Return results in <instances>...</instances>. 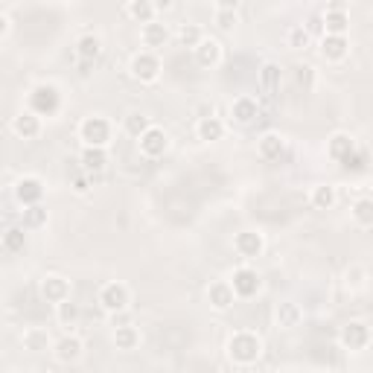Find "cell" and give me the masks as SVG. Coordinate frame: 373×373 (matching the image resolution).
<instances>
[{"label": "cell", "instance_id": "484cf974", "mask_svg": "<svg viewBox=\"0 0 373 373\" xmlns=\"http://www.w3.org/2000/svg\"><path fill=\"white\" fill-rule=\"evenodd\" d=\"M126 12L134 18V21H140V24H152L155 21V12H158V6L155 3H149V0H134V3H129L126 6Z\"/></svg>", "mask_w": 373, "mask_h": 373}, {"label": "cell", "instance_id": "f1b7e54d", "mask_svg": "<svg viewBox=\"0 0 373 373\" xmlns=\"http://www.w3.org/2000/svg\"><path fill=\"white\" fill-rule=\"evenodd\" d=\"M353 219L362 228H370L373 225V199H358L353 204Z\"/></svg>", "mask_w": 373, "mask_h": 373}, {"label": "cell", "instance_id": "30bf717a", "mask_svg": "<svg viewBox=\"0 0 373 373\" xmlns=\"http://www.w3.org/2000/svg\"><path fill=\"white\" fill-rule=\"evenodd\" d=\"M41 295H44L50 303H64L71 300V283H67L64 278H56V274H50V278H44V283H41Z\"/></svg>", "mask_w": 373, "mask_h": 373}, {"label": "cell", "instance_id": "d590c367", "mask_svg": "<svg viewBox=\"0 0 373 373\" xmlns=\"http://www.w3.org/2000/svg\"><path fill=\"white\" fill-rule=\"evenodd\" d=\"M24 245H26L24 228H12V230H6V237H3V248H6L9 254H18V251H24Z\"/></svg>", "mask_w": 373, "mask_h": 373}, {"label": "cell", "instance_id": "8fae6325", "mask_svg": "<svg viewBox=\"0 0 373 373\" xmlns=\"http://www.w3.org/2000/svg\"><path fill=\"white\" fill-rule=\"evenodd\" d=\"M367 341H370V329H367L365 324L353 321V324H347V327L341 329V344H344L347 350H362Z\"/></svg>", "mask_w": 373, "mask_h": 373}, {"label": "cell", "instance_id": "8992f818", "mask_svg": "<svg viewBox=\"0 0 373 373\" xmlns=\"http://www.w3.org/2000/svg\"><path fill=\"white\" fill-rule=\"evenodd\" d=\"M137 146H140V155H146V158H161L163 152L170 149V137H167V131L163 129H155L152 126L140 140H137Z\"/></svg>", "mask_w": 373, "mask_h": 373}, {"label": "cell", "instance_id": "7a4b0ae2", "mask_svg": "<svg viewBox=\"0 0 373 373\" xmlns=\"http://www.w3.org/2000/svg\"><path fill=\"white\" fill-rule=\"evenodd\" d=\"M79 134H82V140H85V146L105 149L108 140H111V122H108L105 117H88L79 126Z\"/></svg>", "mask_w": 373, "mask_h": 373}, {"label": "cell", "instance_id": "d4e9b609", "mask_svg": "<svg viewBox=\"0 0 373 373\" xmlns=\"http://www.w3.org/2000/svg\"><path fill=\"white\" fill-rule=\"evenodd\" d=\"M283 152H286L283 137H278V134H266V137H262V143H260V155L266 158V161H280Z\"/></svg>", "mask_w": 373, "mask_h": 373}, {"label": "cell", "instance_id": "603a6c76", "mask_svg": "<svg viewBox=\"0 0 373 373\" xmlns=\"http://www.w3.org/2000/svg\"><path fill=\"white\" fill-rule=\"evenodd\" d=\"M56 356H59V362H76V358L82 356V341L76 336H67L56 344Z\"/></svg>", "mask_w": 373, "mask_h": 373}, {"label": "cell", "instance_id": "836d02e7", "mask_svg": "<svg viewBox=\"0 0 373 373\" xmlns=\"http://www.w3.org/2000/svg\"><path fill=\"white\" fill-rule=\"evenodd\" d=\"M149 129H152L149 117H143V114H129V117H126V131H129L131 137H137V140H140V137H143Z\"/></svg>", "mask_w": 373, "mask_h": 373}, {"label": "cell", "instance_id": "1f68e13d", "mask_svg": "<svg viewBox=\"0 0 373 373\" xmlns=\"http://www.w3.org/2000/svg\"><path fill=\"white\" fill-rule=\"evenodd\" d=\"M178 38H181V44H184V47H192V50H196L201 41H204V33H201V26H196V24H184L181 30H178Z\"/></svg>", "mask_w": 373, "mask_h": 373}, {"label": "cell", "instance_id": "5b68a950", "mask_svg": "<svg viewBox=\"0 0 373 373\" xmlns=\"http://www.w3.org/2000/svg\"><path fill=\"white\" fill-rule=\"evenodd\" d=\"M350 26V18H347V6L336 0V3H329L327 12H324V30L327 35H344Z\"/></svg>", "mask_w": 373, "mask_h": 373}, {"label": "cell", "instance_id": "ba28073f", "mask_svg": "<svg viewBox=\"0 0 373 373\" xmlns=\"http://www.w3.org/2000/svg\"><path fill=\"white\" fill-rule=\"evenodd\" d=\"M230 286H233V292H237V298H254L260 292V274L254 269H237Z\"/></svg>", "mask_w": 373, "mask_h": 373}, {"label": "cell", "instance_id": "ffe728a7", "mask_svg": "<svg viewBox=\"0 0 373 373\" xmlns=\"http://www.w3.org/2000/svg\"><path fill=\"white\" fill-rule=\"evenodd\" d=\"M356 143H353V137H347V134H336L333 140H329V155H333L338 163H344L350 155H356Z\"/></svg>", "mask_w": 373, "mask_h": 373}, {"label": "cell", "instance_id": "52a82bcc", "mask_svg": "<svg viewBox=\"0 0 373 373\" xmlns=\"http://www.w3.org/2000/svg\"><path fill=\"white\" fill-rule=\"evenodd\" d=\"M161 73V62L155 53H137L131 59V76L140 79V82H155Z\"/></svg>", "mask_w": 373, "mask_h": 373}, {"label": "cell", "instance_id": "60d3db41", "mask_svg": "<svg viewBox=\"0 0 373 373\" xmlns=\"http://www.w3.org/2000/svg\"><path fill=\"white\" fill-rule=\"evenodd\" d=\"M307 33L315 35V33H324V18H312L309 26H307Z\"/></svg>", "mask_w": 373, "mask_h": 373}, {"label": "cell", "instance_id": "7402d4cb", "mask_svg": "<svg viewBox=\"0 0 373 373\" xmlns=\"http://www.w3.org/2000/svg\"><path fill=\"white\" fill-rule=\"evenodd\" d=\"M167 38H170L167 24L152 21V24L143 26V44H146V47H163V44H167Z\"/></svg>", "mask_w": 373, "mask_h": 373}, {"label": "cell", "instance_id": "83f0119b", "mask_svg": "<svg viewBox=\"0 0 373 373\" xmlns=\"http://www.w3.org/2000/svg\"><path fill=\"white\" fill-rule=\"evenodd\" d=\"M24 347L33 350V353H41L50 347V336L44 329H30V333H24Z\"/></svg>", "mask_w": 373, "mask_h": 373}, {"label": "cell", "instance_id": "4316f807", "mask_svg": "<svg viewBox=\"0 0 373 373\" xmlns=\"http://www.w3.org/2000/svg\"><path fill=\"white\" fill-rule=\"evenodd\" d=\"M114 341H117L120 350H134L137 344H140V333H137L134 327H117Z\"/></svg>", "mask_w": 373, "mask_h": 373}, {"label": "cell", "instance_id": "f35d334b", "mask_svg": "<svg viewBox=\"0 0 373 373\" xmlns=\"http://www.w3.org/2000/svg\"><path fill=\"white\" fill-rule=\"evenodd\" d=\"M298 82H300V85H307V88H312V67H300Z\"/></svg>", "mask_w": 373, "mask_h": 373}, {"label": "cell", "instance_id": "d6986e66", "mask_svg": "<svg viewBox=\"0 0 373 373\" xmlns=\"http://www.w3.org/2000/svg\"><path fill=\"white\" fill-rule=\"evenodd\" d=\"M12 129H15L18 137H24V140H30V137H35L41 131V122H38V114L33 111H24L15 117V122H12Z\"/></svg>", "mask_w": 373, "mask_h": 373}, {"label": "cell", "instance_id": "f546056e", "mask_svg": "<svg viewBox=\"0 0 373 373\" xmlns=\"http://www.w3.org/2000/svg\"><path fill=\"white\" fill-rule=\"evenodd\" d=\"M47 222V210L41 204H35V207H26L24 210V222H21V228H26V230H35V228H41Z\"/></svg>", "mask_w": 373, "mask_h": 373}, {"label": "cell", "instance_id": "3957f363", "mask_svg": "<svg viewBox=\"0 0 373 373\" xmlns=\"http://www.w3.org/2000/svg\"><path fill=\"white\" fill-rule=\"evenodd\" d=\"M59 91L53 88V85H38L33 93H30V108H33V114L38 117H50V114H56L59 111Z\"/></svg>", "mask_w": 373, "mask_h": 373}, {"label": "cell", "instance_id": "ac0fdd59", "mask_svg": "<svg viewBox=\"0 0 373 373\" xmlns=\"http://www.w3.org/2000/svg\"><path fill=\"white\" fill-rule=\"evenodd\" d=\"M219 56H222V47H219V41H213V38H204L201 44L196 47V62H199L201 67L219 64Z\"/></svg>", "mask_w": 373, "mask_h": 373}, {"label": "cell", "instance_id": "e575fe53", "mask_svg": "<svg viewBox=\"0 0 373 373\" xmlns=\"http://www.w3.org/2000/svg\"><path fill=\"white\" fill-rule=\"evenodd\" d=\"M216 24L222 26V30H230V26L237 24V3H219L216 6Z\"/></svg>", "mask_w": 373, "mask_h": 373}, {"label": "cell", "instance_id": "277c9868", "mask_svg": "<svg viewBox=\"0 0 373 373\" xmlns=\"http://www.w3.org/2000/svg\"><path fill=\"white\" fill-rule=\"evenodd\" d=\"M100 307L105 312H122L129 307V292L122 283H105L100 289Z\"/></svg>", "mask_w": 373, "mask_h": 373}, {"label": "cell", "instance_id": "5bb4252c", "mask_svg": "<svg viewBox=\"0 0 373 373\" xmlns=\"http://www.w3.org/2000/svg\"><path fill=\"white\" fill-rule=\"evenodd\" d=\"M102 53V41L96 35H82L79 44H76V56H79V64H93L100 59Z\"/></svg>", "mask_w": 373, "mask_h": 373}, {"label": "cell", "instance_id": "4fadbf2b", "mask_svg": "<svg viewBox=\"0 0 373 373\" xmlns=\"http://www.w3.org/2000/svg\"><path fill=\"white\" fill-rule=\"evenodd\" d=\"M257 114H260V108H257V100H251V96H239V100L230 105V117L237 120L239 126H251Z\"/></svg>", "mask_w": 373, "mask_h": 373}, {"label": "cell", "instance_id": "4dcf8cb0", "mask_svg": "<svg viewBox=\"0 0 373 373\" xmlns=\"http://www.w3.org/2000/svg\"><path fill=\"white\" fill-rule=\"evenodd\" d=\"M278 321H280V327H298V321H300L298 303H292V300L280 303V307H278Z\"/></svg>", "mask_w": 373, "mask_h": 373}, {"label": "cell", "instance_id": "2e32d148", "mask_svg": "<svg viewBox=\"0 0 373 373\" xmlns=\"http://www.w3.org/2000/svg\"><path fill=\"white\" fill-rule=\"evenodd\" d=\"M280 79H283V73H280L278 64H274V62L262 64V71H260V88H262V93H269V96L278 93L280 91Z\"/></svg>", "mask_w": 373, "mask_h": 373}, {"label": "cell", "instance_id": "44dd1931", "mask_svg": "<svg viewBox=\"0 0 373 373\" xmlns=\"http://www.w3.org/2000/svg\"><path fill=\"white\" fill-rule=\"evenodd\" d=\"M105 163H108L105 149L85 146V152H82V167H85V172H88V175H93V172H102V170H105Z\"/></svg>", "mask_w": 373, "mask_h": 373}, {"label": "cell", "instance_id": "cb8c5ba5", "mask_svg": "<svg viewBox=\"0 0 373 373\" xmlns=\"http://www.w3.org/2000/svg\"><path fill=\"white\" fill-rule=\"evenodd\" d=\"M222 134H225L222 120H216V117H201V122H199V137H201V140L213 143V140H222Z\"/></svg>", "mask_w": 373, "mask_h": 373}, {"label": "cell", "instance_id": "b9f144b4", "mask_svg": "<svg viewBox=\"0 0 373 373\" xmlns=\"http://www.w3.org/2000/svg\"><path fill=\"white\" fill-rule=\"evenodd\" d=\"M18 373H33V370H18Z\"/></svg>", "mask_w": 373, "mask_h": 373}, {"label": "cell", "instance_id": "9a60e30c", "mask_svg": "<svg viewBox=\"0 0 373 373\" xmlns=\"http://www.w3.org/2000/svg\"><path fill=\"white\" fill-rule=\"evenodd\" d=\"M233 245H237V251H239L242 257H260V251H262V237H260V233H254V230H242V233H237Z\"/></svg>", "mask_w": 373, "mask_h": 373}, {"label": "cell", "instance_id": "e0dca14e", "mask_svg": "<svg viewBox=\"0 0 373 373\" xmlns=\"http://www.w3.org/2000/svg\"><path fill=\"white\" fill-rule=\"evenodd\" d=\"M207 298H210V307H216V309H228L230 303H233V298H237V292H233V286L230 283H213L210 286V292H207Z\"/></svg>", "mask_w": 373, "mask_h": 373}, {"label": "cell", "instance_id": "74e56055", "mask_svg": "<svg viewBox=\"0 0 373 373\" xmlns=\"http://www.w3.org/2000/svg\"><path fill=\"white\" fill-rule=\"evenodd\" d=\"M309 38H312V35L303 30V26H295V30H289V44H292V47H307Z\"/></svg>", "mask_w": 373, "mask_h": 373}, {"label": "cell", "instance_id": "ab89813d", "mask_svg": "<svg viewBox=\"0 0 373 373\" xmlns=\"http://www.w3.org/2000/svg\"><path fill=\"white\" fill-rule=\"evenodd\" d=\"M91 178H93V175H91ZM91 178H88V175H79L76 181H73V190H76V192H88V187H91Z\"/></svg>", "mask_w": 373, "mask_h": 373}, {"label": "cell", "instance_id": "6da1fadb", "mask_svg": "<svg viewBox=\"0 0 373 373\" xmlns=\"http://www.w3.org/2000/svg\"><path fill=\"white\" fill-rule=\"evenodd\" d=\"M228 353H230L233 362L251 365V362H257V358H260L262 344H260V338L254 333H237V336L228 341Z\"/></svg>", "mask_w": 373, "mask_h": 373}, {"label": "cell", "instance_id": "7c38bea8", "mask_svg": "<svg viewBox=\"0 0 373 373\" xmlns=\"http://www.w3.org/2000/svg\"><path fill=\"white\" fill-rule=\"evenodd\" d=\"M347 50H350V41L347 35H327L321 38V53L329 59V62H341L344 56H347Z\"/></svg>", "mask_w": 373, "mask_h": 373}, {"label": "cell", "instance_id": "9c48e42d", "mask_svg": "<svg viewBox=\"0 0 373 373\" xmlns=\"http://www.w3.org/2000/svg\"><path fill=\"white\" fill-rule=\"evenodd\" d=\"M15 196L24 207H35V204H41V199H44V184H41L38 178H21L18 187H15Z\"/></svg>", "mask_w": 373, "mask_h": 373}, {"label": "cell", "instance_id": "8d00e7d4", "mask_svg": "<svg viewBox=\"0 0 373 373\" xmlns=\"http://www.w3.org/2000/svg\"><path fill=\"white\" fill-rule=\"evenodd\" d=\"M79 315H82V312H79V307H76L73 300L59 303V321H62V324H71V327H73V324L79 321Z\"/></svg>", "mask_w": 373, "mask_h": 373}, {"label": "cell", "instance_id": "d6a6232c", "mask_svg": "<svg viewBox=\"0 0 373 373\" xmlns=\"http://www.w3.org/2000/svg\"><path fill=\"white\" fill-rule=\"evenodd\" d=\"M312 204L318 207V210H329V207L336 204V190H333V187H327V184L315 187V192H312Z\"/></svg>", "mask_w": 373, "mask_h": 373}]
</instances>
